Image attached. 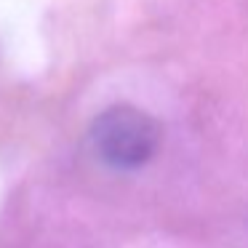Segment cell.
<instances>
[{
  "mask_svg": "<svg viewBox=\"0 0 248 248\" xmlns=\"http://www.w3.org/2000/svg\"><path fill=\"white\" fill-rule=\"evenodd\" d=\"M163 128L134 104H112L91 125V144L99 160L118 171L147 166L160 150Z\"/></svg>",
  "mask_w": 248,
  "mask_h": 248,
  "instance_id": "6da1fadb",
  "label": "cell"
}]
</instances>
